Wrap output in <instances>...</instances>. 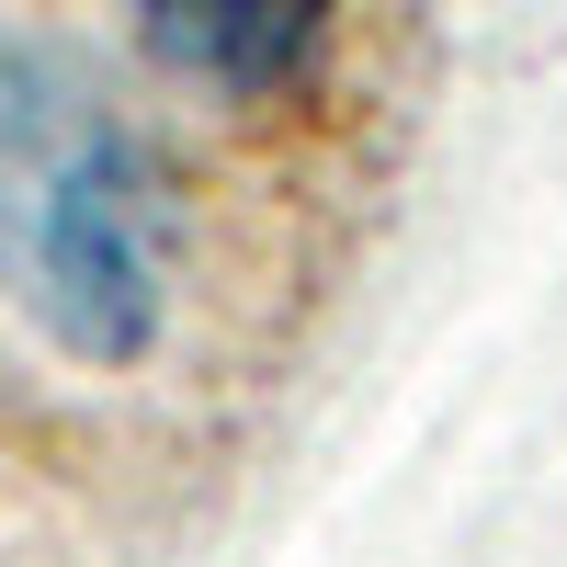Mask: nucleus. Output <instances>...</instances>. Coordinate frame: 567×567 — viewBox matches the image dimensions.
Returning a JSON list of instances; mask_svg holds the SVG:
<instances>
[{
	"label": "nucleus",
	"instance_id": "f257e3e1",
	"mask_svg": "<svg viewBox=\"0 0 567 567\" xmlns=\"http://www.w3.org/2000/svg\"><path fill=\"white\" fill-rule=\"evenodd\" d=\"M182 205L103 91L45 45H0V296L69 363H148L171 329Z\"/></svg>",
	"mask_w": 567,
	"mask_h": 567
},
{
	"label": "nucleus",
	"instance_id": "f03ea898",
	"mask_svg": "<svg viewBox=\"0 0 567 567\" xmlns=\"http://www.w3.org/2000/svg\"><path fill=\"white\" fill-rule=\"evenodd\" d=\"M136 34H148L159 69L227 91V103H261V91H284V80L318 58L329 23L318 12H284V0H159Z\"/></svg>",
	"mask_w": 567,
	"mask_h": 567
}]
</instances>
